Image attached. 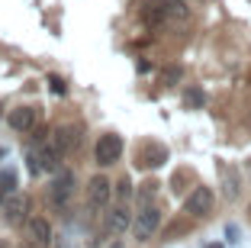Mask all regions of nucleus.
Instances as JSON below:
<instances>
[{"instance_id": "4be33fe9", "label": "nucleus", "mask_w": 251, "mask_h": 248, "mask_svg": "<svg viewBox=\"0 0 251 248\" xmlns=\"http://www.w3.org/2000/svg\"><path fill=\"white\" fill-rule=\"evenodd\" d=\"M3 155H7V148H3V145H0V158H3Z\"/></svg>"}, {"instance_id": "7ed1b4c3", "label": "nucleus", "mask_w": 251, "mask_h": 248, "mask_svg": "<svg viewBox=\"0 0 251 248\" xmlns=\"http://www.w3.org/2000/svg\"><path fill=\"white\" fill-rule=\"evenodd\" d=\"M113 197V184L106 181V177H90L87 184V210L90 213H106V203H110Z\"/></svg>"}, {"instance_id": "b1692460", "label": "nucleus", "mask_w": 251, "mask_h": 248, "mask_svg": "<svg viewBox=\"0 0 251 248\" xmlns=\"http://www.w3.org/2000/svg\"><path fill=\"white\" fill-rule=\"evenodd\" d=\"M0 116H3V107H0Z\"/></svg>"}, {"instance_id": "f3484780", "label": "nucleus", "mask_w": 251, "mask_h": 248, "mask_svg": "<svg viewBox=\"0 0 251 248\" xmlns=\"http://www.w3.org/2000/svg\"><path fill=\"white\" fill-rule=\"evenodd\" d=\"M116 197L123 200V203H126L129 197H132V184H129V177H123V181L116 184Z\"/></svg>"}, {"instance_id": "0eeeda50", "label": "nucleus", "mask_w": 251, "mask_h": 248, "mask_svg": "<svg viewBox=\"0 0 251 248\" xmlns=\"http://www.w3.org/2000/svg\"><path fill=\"white\" fill-rule=\"evenodd\" d=\"M26 229H29V248H52V226L45 216H32Z\"/></svg>"}, {"instance_id": "6e6552de", "label": "nucleus", "mask_w": 251, "mask_h": 248, "mask_svg": "<svg viewBox=\"0 0 251 248\" xmlns=\"http://www.w3.org/2000/svg\"><path fill=\"white\" fill-rule=\"evenodd\" d=\"M77 142H81V132L74 129V126H58V129L49 136V145L58 155H68L71 148H77Z\"/></svg>"}, {"instance_id": "5701e85b", "label": "nucleus", "mask_w": 251, "mask_h": 248, "mask_svg": "<svg viewBox=\"0 0 251 248\" xmlns=\"http://www.w3.org/2000/svg\"><path fill=\"white\" fill-rule=\"evenodd\" d=\"M206 248H222V245H206Z\"/></svg>"}, {"instance_id": "dca6fc26", "label": "nucleus", "mask_w": 251, "mask_h": 248, "mask_svg": "<svg viewBox=\"0 0 251 248\" xmlns=\"http://www.w3.org/2000/svg\"><path fill=\"white\" fill-rule=\"evenodd\" d=\"M226 197H229V200L238 197V171L235 168L226 171Z\"/></svg>"}, {"instance_id": "f257e3e1", "label": "nucleus", "mask_w": 251, "mask_h": 248, "mask_svg": "<svg viewBox=\"0 0 251 248\" xmlns=\"http://www.w3.org/2000/svg\"><path fill=\"white\" fill-rule=\"evenodd\" d=\"M187 16H190V10L184 0H151L145 10V23H151V26H171Z\"/></svg>"}, {"instance_id": "a211bd4d", "label": "nucleus", "mask_w": 251, "mask_h": 248, "mask_svg": "<svg viewBox=\"0 0 251 248\" xmlns=\"http://www.w3.org/2000/svg\"><path fill=\"white\" fill-rule=\"evenodd\" d=\"M49 87H52V90H55L58 97H65V94H68V84H65V81L58 78V74H49Z\"/></svg>"}, {"instance_id": "412c9836", "label": "nucleus", "mask_w": 251, "mask_h": 248, "mask_svg": "<svg viewBox=\"0 0 251 248\" xmlns=\"http://www.w3.org/2000/svg\"><path fill=\"white\" fill-rule=\"evenodd\" d=\"M3 200H7V193H3V190H0V203H3Z\"/></svg>"}, {"instance_id": "1a4fd4ad", "label": "nucleus", "mask_w": 251, "mask_h": 248, "mask_svg": "<svg viewBox=\"0 0 251 248\" xmlns=\"http://www.w3.org/2000/svg\"><path fill=\"white\" fill-rule=\"evenodd\" d=\"M26 210H29V200L20 197V193H7L3 200V219H7L10 226H20L23 219H26Z\"/></svg>"}, {"instance_id": "423d86ee", "label": "nucleus", "mask_w": 251, "mask_h": 248, "mask_svg": "<svg viewBox=\"0 0 251 248\" xmlns=\"http://www.w3.org/2000/svg\"><path fill=\"white\" fill-rule=\"evenodd\" d=\"M213 210V190L209 187H193V193L184 200V213L187 216H193V219H200V216H206V213Z\"/></svg>"}, {"instance_id": "f03ea898", "label": "nucleus", "mask_w": 251, "mask_h": 248, "mask_svg": "<svg viewBox=\"0 0 251 248\" xmlns=\"http://www.w3.org/2000/svg\"><path fill=\"white\" fill-rule=\"evenodd\" d=\"M74 193V171L71 168H58L52 177V187H49V200H52L55 210H65L68 200Z\"/></svg>"}, {"instance_id": "2eb2a0df", "label": "nucleus", "mask_w": 251, "mask_h": 248, "mask_svg": "<svg viewBox=\"0 0 251 248\" xmlns=\"http://www.w3.org/2000/svg\"><path fill=\"white\" fill-rule=\"evenodd\" d=\"M184 103H187L190 110H200L203 103H206V97H203V90H197V87H187V90H184Z\"/></svg>"}, {"instance_id": "aec40b11", "label": "nucleus", "mask_w": 251, "mask_h": 248, "mask_svg": "<svg viewBox=\"0 0 251 248\" xmlns=\"http://www.w3.org/2000/svg\"><path fill=\"white\" fill-rule=\"evenodd\" d=\"M226 239H229V242H238V229L229 226V229H226Z\"/></svg>"}, {"instance_id": "4468645a", "label": "nucleus", "mask_w": 251, "mask_h": 248, "mask_svg": "<svg viewBox=\"0 0 251 248\" xmlns=\"http://www.w3.org/2000/svg\"><path fill=\"white\" fill-rule=\"evenodd\" d=\"M0 190H3V193H16V171L13 168L0 171Z\"/></svg>"}, {"instance_id": "9b49d317", "label": "nucleus", "mask_w": 251, "mask_h": 248, "mask_svg": "<svg viewBox=\"0 0 251 248\" xmlns=\"http://www.w3.org/2000/svg\"><path fill=\"white\" fill-rule=\"evenodd\" d=\"M129 226H132V219H129V210H126V206L106 210V222H103V232L106 235H123Z\"/></svg>"}, {"instance_id": "9d476101", "label": "nucleus", "mask_w": 251, "mask_h": 248, "mask_svg": "<svg viewBox=\"0 0 251 248\" xmlns=\"http://www.w3.org/2000/svg\"><path fill=\"white\" fill-rule=\"evenodd\" d=\"M7 123H10L13 132H32L36 129V110L32 107H16V110H10Z\"/></svg>"}, {"instance_id": "393cba45", "label": "nucleus", "mask_w": 251, "mask_h": 248, "mask_svg": "<svg viewBox=\"0 0 251 248\" xmlns=\"http://www.w3.org/2000/svg\"><path fill=\"white\" fill-rule=\"evenodd\" d=\"M113 248H123V245H113Z\"/></svg>"}, {"instance_id": "f8f14e48", "label": "nucleus", "mask_w": 251, "mask_h": 248, "mask_svg": "<svg viewBox=\"0 0 251 248\" xmlns=\"http://www.w3.org/2000/svg\"><path fill=\"white\" fill-rule=\"evenodd\" d=\"M164 161H168V148L164 145H148L145 152H142L139 165H145V168H161Z\"/></svg>"}, {"instance_id": "6ab92c4d", "label": "nucleus", "mask_w": 251, "mask_h": 248, "mask_svg": "<svg viewBox=\"0 0 251 248\" xmlns=\"http://www.w3.org/2000/svg\"><path fill=\"white\" fill-rule=\"evenodd\" d=\"M174 81H180V68H168L164 71V84H174Z\"/></svg>"}, {"instance_id": "39448f33", "label": "nucleus", "mask_w": 251, "mask_h": 248, "mask_svg": "<svg viewBox=\"0 0 251 248\" xmlns=\"http://www.w3.org/2000/svg\"><path fill=\"white\" fill-rule=\"evenodd\" d=\"M94 155H97V165H103V168L116 165L119 155H123V139H119L116 132H106V136H100V142H97Z\"/></svg>"}, {"instance_id": "20e7f679", "label": "nucleus", "mask_w": 251, "mask_h": 248, "mask_svg": "<svg viewBox=\"0 0 251 248\" xmlns=\"http://www.w3.org/2000/svg\"><path fill=\"white\" fill-rule=\"evenodd\" d=\"M158 226H161V213L155 210V203H151V206H142V213L132 219V235L139 242H148L151 235L158 232Z\"/></svg>"}, {"instance_id": "ddd939ff", "label": "nucleus", "mask_w": 251, "mask_h": 248, "mask_svg": "<svg viewBox=\"0 0 251 248\" xmlns=\"http://www.w3.org/2000/svg\"><path fill=\"white\" fill-rule=\"evenodd\" d=\"M155 193H158V184L155 181H145L139 187V193H135V200H139V206H151V203H155Z\"/></svg>"}]
</instances>
